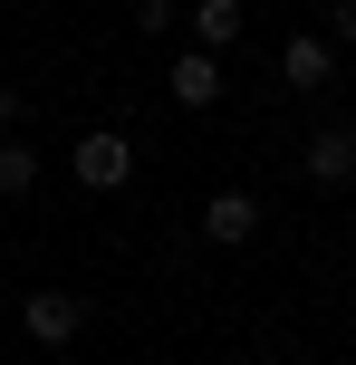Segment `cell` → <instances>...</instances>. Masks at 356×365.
Returning a JSON list of instances; mask_svg holds the SVG:
<instances>
[{"mask_svg": "<svg viewBox=\"0 0 356 365\" xmlns=\"http://www.w3.org/2000/svg\"><path fill=\"white\" fill-rule=\"evenodd\" d=\"M68 173L87 182V192H126V182H135V135H116V125H96V135H77V154H68Z\"/></svg>", "mask_w": 356, "mask_h": 365, "instance_id": "6da1fadb", "label": "cell"}, {"mask_svg": "<svg viewBox=\"0 0 356 365\" xmlns=\"http://www.w3.org/2000/svg\"><path fill=\"white\" fill-rule=\"evenodd\" d=\"M19 125V87H0V135H10Z\"/></svg>", "mask_w": 356, "mask_h": 365, "instance_id": "30bf717a", "label": "cell"}, {"mask_svg": "<svg viewBox=\"0 0 356 365\" xmlns=\"http://www.w3.org/2000/svg\"><path fill=\"white\" fill-rule=\"evenodd\" d=\"M241 29H250V10H241V0H193V48H212V58H222Z\"/></svg>", "mask_w": 356, "mask_h": 365, "instance_id": "52a82bcc", "label": "cell"}, {"mask_svg": "<svg viewBox=\"0 0 356 365\" xmlns=\"http://www.w3.org/2000/svg\"><path fill=\"white\" fill-rule=\"evenodd\" d=\"M318 38H327V48H356V0H337V10H327V29H318Z\"/></svg>", "mask_w": 356, "mask_h": 365, "instance_id": "9c48e42d", "label": "cell"}, {"mask_svg": "<svg viewBox=\"0 0 356 365\" xmlns=\"http://www.w3.org/2000/svg\"><path fill=\"white\" fill-rule=\"evenodd\" d=\"M29 192H39V145L0 135V202H29Z\"/></svg>", "mask_w": 356, "mask_h": 365, "instance_id": "ba28073f", "label": "cell"}, {"mask_svg": "<svg viewBox=\"0 0 356 365\" xmlns=\"http://www.w3.org/2000/svg\"><path fill=\"white\" fill-rule=\"evenodd\" d=\"M19 327H29V346H77L87 336V298L77 289H29L19 298Z\"/></svg>", "mask_w": 356, "mask_h": 365, "instance_id": "7a4b0ae2", "label": "cell"}, {"mask_svg": "<svg viewBox=\"0 0 356 365\" xmlns=\"http://www.w3.org/2000/svg\"><path fill=\"white\" fill-rule=\"evenodd\" d=\"M299 164H308V182H327V192H337V182H356V125H318Z\"/></svg>", "mask_w": 356, "mask_h": 365, "instance_id": "8992f818", "label": "cell"}, {"mask_svg": "<svg viewBox=\"0 0 356 365\" xmlns=\"http://www.w3.org/2000/svg\"><path fill=\"white\" fill-rule=\"evenodd\" d=\"M260 212L270 202L250 192V182H222V192H203V240L212 250H241V240H260Z\"/></svg>", "mask_w": 356, "mask_h": 365, "instance_id": "3957f363", "label": "cell"}, {"mask_svg": "<svg viewBox=\"0 0 356 365\" xmlns=\"http://www.w3.org/2000/svg\"><path fill=\"white\" fill-rule=\"evenodd\" d=\"M280 77H289V87H299V96H318L327 77H337V48H327L318 29H299V38H280Z\"/></svg>", "mask_w": 356, "mask_h": 365, "instance_id": "5b68a950", "label": "cell"}, {"mask_svg": "<svg viewBox=\"0 0 356 365\" xmlns=\"http://www.w3.org/2000/svg\"><path fill=\"white\" fill-rule=\"evenodd\" d=\"M173 106H222V87H231V58H212V48H193V58H173Z\"/></svg>", "mask_w": 356, "mask_h": 365, "instance_id": "277c9868", "label": "cell"}]
</instances>
